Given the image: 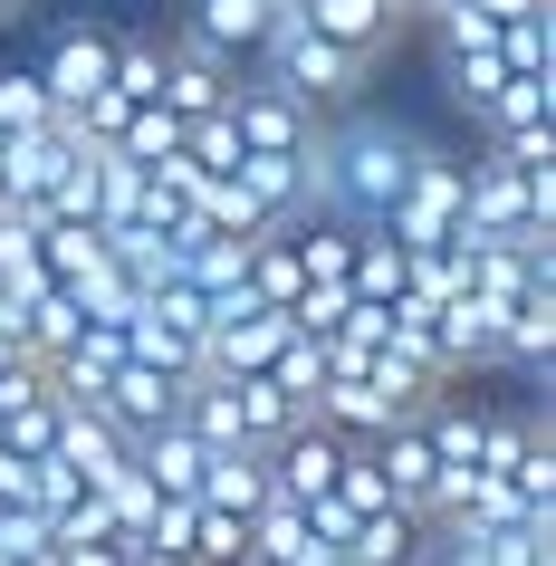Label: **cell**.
Here are the masks:
<instances>
[{"label":"cell","mask_w":556,"mask_h":566,"mask_svg":"<svg viewBox=\"0 0 556 566\" xmlns=\"http://www.w3.org/2000/svg\"><path fill=\"white\" fill-rule=\"evenodd\" d=\"M250 59H260V77H279V87H289L297 106H317V116H346L355 96H365V77H375V59L336 49V39L307 30L297 10H279V20H269V39L250 49Z\"/></svg>","instance_id":"cell-1"},{"label":"cell","mask_w":556,"mask_h":566,"mask_svg":"<svg viewBox=\"0 0 556 566\" xmlns=\"http://www.w3.org/2000/svg\"><path fill=\"white\" fill-rule=\"evenodd\" d=\"M375 231H394L403 250H441V240L461 231V154H441V145H422V154H412L403 192L384 202V221H375Z\"/></svg>","instance_id":"cell-2"},{"label":"cell","mask_w":556,"mask_h":566,"mask_svg":"<svg viewBox=\"0 0 556 566\" xmlns=\"http://www.w3.org/2000/svg\"><path fill=\"white\" fill-rule=\"evenodd\" d=\"M221 116H231L240 154H307V145H317V125H326L317 106H297L279 77H231V106H221Z\"/></svg>","instance_id":"cell-3"},{"label":"cell","mask_w":556,"mask_h":566,"mask_svg":"<svg viewBox=\"0 0 556 566\" xmlns=\"http://www.w3.org/2000/svg\"><path fill=\"white\" fill-rule=\"evenodd\" d=\"M30 67H39V87H49V106H59V116H77V106H87V96H106V77H116V30H106V20H67V30L49 39Z\"/></svg>","instance_id":"cell-4"},{"label":"cell","mask_w":556,"mask_h":566,"mask_svg":"<svg viewBox=\"0 0 556 566\" xmlns=\"http://www.w3.org/2000/svg\"><path fill=\"white\" fill-rule=\"evenodd\" d=\"M231 77H240V67L221 59V49H202L192 30H174V39H164V96H154V106L182 116V125H202V116L231 106Z\"/></svg>","instance_id":"cell-5"},{"label":"cell","mask_w":556,"mask_h":566,"mask_svg":"<svg viewBox=\"0 0 556 566\" xmlns=\"http://www.w3.org/2000/svg\"><path fill=\"white\" fill-rule=\"evenodd\" d=\"M106 413H116V432L135 442V432H154V422H174L182 413V375L174 365H145V356H125L116 375H106V394H96Z\"/></svg>","instance_id":"cell-6"},{"label":"cell","mask_w":556,"mask_h":566,"mask_svg":"<svg viewBox=\"0 0 556 566\" xmlns=\"http://www.w3.org/2000/svg\"><path fill=\"white\" fill-rule=\"evenodd\" d=\"M547 356H556V279H537L499 307V375H547Z\"/></svg>","instance_id":"cell-7"},{"label":"cell","mask_w":556,"mask_h":566,"mask_svg":"<svg viewBox=\"0 0 556 566\" xmlns=\"http://www.w3.org/2000/svg\"><path fill=\"white\" fill-rule=\"evenodd\" d=\"M307 413L326 422V432H346V442H375V432H394V422H403V403H394V394L375 385V375H326L317 385V403H307Z\"/></svg>","instance_id":"cell-8"},{"label":"cell","mask_w":556,"mask_h":566,"mask_svg":"<svg viewBox=\"0 0 556 566\" xmlns=\"http://www.w3.org/2000/svg\"><path fill=\"white\" fill-rule=\"evenodd\" d=\"M202 461H211V442H202L182 413L154 422V432H135V471H145L164 500H192V490H202Z\"/></svg>","instance_id":"cell-9"},{"label":"cell","mask_w":556,"mask_h":566,"mask_svg":"<svg viewBox=\"0 0 556 566\" xmlns=\"http://www.w3.org/2000/svg\"><path fill=\"white\" fill-rule=\"evenodd\" d=\"M269 20H279V0H182V30L202 39V49H221L231 67L269 39Z\"/></svg>","instance_id":"cell-10"},{"label":"cell","mask_w":556,"mask_h":566,"mask_svg":"<svg viewBox=\"0 0 556 566\" xmlns=\"http://www.w3.org/2000/svg\"><path fill=\"white\" fill-rule=\"evenodd\" d=\"M297 20H307V30H326L336 49H355V59H384V49H394V30H403V10H394V0H307Z\"/></svg>","instance_id":"cell-11"},{"label":"cell","mask_w":556,"mask_h":566,"mask_svg":"<svg viewBox=\"0 0 556 566\" xmlns=\"http://www.w3.org/2000/svg\"><path fill=\"white\" fill-rule=\"evenodd\" d=\"M77 327H87V307L67 298L59 279H49V289H30V298H20V356H30L39 375H49V365H59L67 346H77Z\"/></svg>","instance_id":"cell-12"},{"label":"cell","mask_w":556,"mask_h":566,"mask_svg":"<svg viewBox=\"0 0 556 566\" xmlns=\"http://www.w3.org/2000/svg\"><path fill=\"white\" fill-rule=\"evenodd\" d=\"M375 471H384V490L422 518L432 509V442H422V413H403L394 432H375Z\"/></svg>","instance_id":"cell-13"},{"label":"cell","mask_w":556,"mask_h":566,"mask_svg":"<svg viewBox=\"0 0 556 566\" xmlns=\"http://www.w3.org/2000/svg\"><path fill=\"white\" fill-rule=\"evenodd\" d=\"M527 125H556V67H508L480 106V135H527Z\"/></svg>","instance_id":"cell-14"},{"label":"cell","mask_w":556,"mask_h":566,"mask_svg":"<svg viewBox=\"0 0 556 566\" xmlns=\"http://www.w3.org/2000/svg\"><path fill=\"white\" fill-rule=\"evenodd\" d=\"M346 566H412L422 557V518L412 509H375V518H355L346 547H336Z\"/></svg>","instance_id":"cell-15"},{"label":"cell","mask_w":556,"mask_h":566,"mask_svg":"<svg viewBox=\"0 0 556 566\" xmlns=\"http://www.w3.org/2000/svg\"><path fill=\"white\" fill-rule=\"evenodd\" d=\"M221 385H231V413H240V442H250V451H269L279 432H289V422H307L289 394L269 385V375H221Z\"/></svg>","instance_id":"cell-16"},{"label":"cell","mask_w":556,"mask_h":566,"mask_svg":"<svg viewBox=\"0 0 556 566\" xmlns=\"http://www.w3.org/2000/svg\"><path fill=\"white\" fill-rule=\"evenodd\" d=\"M192 500L240 509V518H250V509L269 500V461H260V451H211V461H202V490H192Z\"/></svg>","instance_id":"cell-17"},{"label":"cell","mask_w":556,"mask_h":566,"mask_svg":"<svg viewBox=\"0 0 556 566\" xmlns=\"http://www.w3.org/2000/svg\"><path fill=\"white\" fill-rule=\"evenodd\" d=\"M106 96H116V106H154V96H164V39L116 30V77H106Z\"/></svg>","instance_id":"cell-18"},{"label":"cell","mask_w":556,"mask_h":566,"mask_svg":"<svg viewBox=\"0 0 556 566\" xmlns=\"http://www.w3.org/2000/svg\"><path fill=\"white\" fill-rule=\"evenodd\" d=\"M49 116H59V106H49V87H39V67L0 59V135H39Z\"/></svg>","instance_id":"cell-19"},{"label":"cell","mask_w":556,"mask_h":566,"mask_svg":"<svg viewBox=\"0 0 556 566\" xmlns=\"http://www.w3.org/2000/svg\"><path fill=\"white\" fill-rule=\"evenodd\" d=\"M240 547H250V518H240V509L192 500V537H182V557H192V566H231Z\"/></svg>","instance_id":"cell-20"},{"label":"cell","mask_w":556,"mask_h":566,"mask_svg":"<svg viewBox=\"0 0 556 566\" xmlns=\"http://www.w3.org/2000/svg\"><path fill=\"white\" fill-rule=\"evenodd\" d=\"M260 375H269L279 394H289L297 413H307V403H317V385H326V346H317V336H289V346H279V356H269Z\"/></svg>","instance_id":"cell-21"},{"label":"cell","mask_w":556,"mask_h":566,"mask_svg":"<svg viewBox=\"0 0 556 566\" xmlns=\"http://www.w3.org/2000/svg\"><path fill=\"white\" fill-rule=\"evenodd\" d=\"M441 77H451V96L480 116V106L499 96V77H508V67H499V49H441Z\"/></svg>","instance_id":"cell-22"},{"label":"cell","mask_w":556,"mask_h":566,"mask_svg":"<svg viewBox=\"0 0 556 566\" xmlns=\"http://www.w3.org/2000/svg\"><path fill=\"white\" fill-rule=\"evenodd\" d=\"M125 537H59V566H125Z\"/></svg>","instance_id":"cell-23"},{"label":"cell","mask_w":556,"mask_h":566,"mask_svg":"<svg viewBox=\"0 0 556 566\" xmlns=\"http://www.w3.org/2000/svg\"><path fill=\"white\" fill-rule=\"evenodd\" d=\"M231 566H279V557H260V547H240V557H231Z\"/></svg>","instance_id":"cell-24"},{"label":"cell","mask_w":556,"mask_h":566,"mask_svg":"<svg viewBox=\"0 0 556 566\" xmlns=\"http://www.w3.org/2000/svg\"><path fill=\"white\" fill-rule=\"evenodd\" d=\"M20 10H30V0H0V30H10V20H20Z\"/></svg>","instance_id":"cell-25"},{"label":"cell","mask_w":556,"mask_h":566,"mask_svg":"<svg viewBox=\"0 0 556 566\" xmlns=\"http://www.w3.org/2000/svg\"><path fill=\"white\" fill-rule=\"evenodd\" d=\"M279 10H307V0H279Z\"/></svg>","instance_id":"cell-26"}]
</instances>
